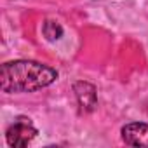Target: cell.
Returning a JSON list of instances; mask_svg holds the SVG:
<instances>
[{
  "label": "cell",
  "mask_w": 148,
  "mask_h": 148,
  "mask_svg": "<svg viewBox=\"0 0 148 148\" xmlns=\"http://www.w3.org/2000/svg\"><path fill=\"white\" fill-rule=\"evenodd\" d=\"M58 80V71L47 64L30 59H18L2 64L0 87L4 92H35Z\"/></svg>",
  "instance_id": "6da1fadb"
},
{
  "label": "cell",
  "mask_w": 148,
  "mask_h": 148,
  "mask_svg": "<svg viewBox=\"0 0 148 148\" xmlns=\"http://www.w3.org/2000/svg\"><path fill=\"white\" fill-rule=\"evenodd\" d=\"M37 134H38V131L33 125L32 119L21 115V117H16L14 122L7 127V131H5V141L12 148H23V146L30 145L37 138Z\"/></svg>",
  "instance_id": "7a4b0ae2"
},
{
  "label": "cell",
  "mask_w": 148,
  "mask_h": 148,
  "mask_svg": "<svg viewBox=\"0 0 148 148\" xmlns=\"http://www.w3.org/2000/svg\"><path fill=\"white\" fill-rule=\"evenodd\" d=\"M73 92H75L77 103H79V106L84 113L94 112V108L98 106V91L91 82L77 80L73 84Z\"/></svg>",
  "instance_id": "3957f363"
},
{
  "label": "cell",
  "mask_w": 148,
  "mask_h": 148,
  "mask_svg": "<svg viewBox=\"0 0 148 148\" xmlns=\"http://www.w3.org/2000/svg\"><path fill=\"white\" fill-rule=\"evenodd\" d=\"M120 134H122V141L129 146H148V124L145 122L125 124Z\"/></svg>",
  "instance_id": "277c9868"
},
{
  "label": "cell",
  "mask_w": 148,
  "mask_h": 148,
  "mask_svg": "<svg viewBox=\"0 0 148 148\" xmlns=\"http://www.w3.org/2000/svg\"><path fill=\"white\" fill-rule=\"evenodd\" d=\"M42 33L49 42H56L63 37V26L54 19H45L42 25Z\"/></svg>",
  "instance_id": "5b68a950"
}]
</instances>
